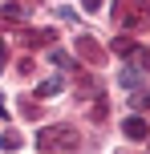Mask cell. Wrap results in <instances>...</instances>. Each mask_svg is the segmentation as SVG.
Masks as SVG:
<instances>
[{
  "label": "cell",
  "instance_id": "cell-4",
  "mask_svg": "<svg viewBox=\"0 0 150 154\" xmlns=\"http://www.w3.org/2000/svg\"><path fill=\"white\" fill-rule=\"evenodd\" d=\"M16 146H20V134H16V130L0 134V150H16Z\"/></svg>",
  "mask_w": 150,
  "mask_h": 154
},
{
  "label": "cell",
  "instance_id": "cell-2",
  "mask_svg": "<svg viewBox=\"0 0 150 154\" xmlns=\"http://www.w3.org/2000/svg\"><path fill=\"white\" fill-rule=\"evenodd\" d=\"M122 130H126V138H134V142H142V138H146V122H142L138 114H130L126 122H122Z\"/></svg>",
  "mask_w": 150,
  "mask_h": 154
},
{
  "label": "cell",
  "instance_id": "cell-1",
  "mask_svg": "<svg viewBox=\"0 0 150 154\" xmlns=\"http://www.w3.org/2000/svg\"><path fill=\"white\" fill-rule=\"evenodd\" d=\"M118 85L122 89H142V69L138 65H122L118 69Z\"/></svg>",
  "mask_w": 150,
  "mask_h": 154
},
{
  "label": "cell",
  "instance_id": "cell-6",
  "mask_svg": "<svg viewBox=\"0 0 150 154\" xmlns=\"http://www.w3.org/2000/svg\"><path fill=\"white\" fill-rule=\"evenodd\" d=\"M53 16H57V20H73V16H77V12H73L69 4H57V8H53Z\"/></svg>",
  "mask_w": 150,
  "mask_h": 154
},
{
  "label": "cell",
  "instance_id": "cell-3",
  "mask_svg": "<svg viewBox=\"0 0 150 154\" xmlns=\"http://www.w3.org/2000/svg\"><path fill=\"white\" fill-rule=\"evenodd\" d=\"M61 89H65V81H61V77H45V81L37 85V97H57Z\"/></svg>",
  "mask_w": 150,
  "mask_h": 154
},
{
  "label": "cell",
  "instance_id": "cell-5",
  "mask_svg": "<svg viewBox=\"0 0 150 154\" xmlns=\"http://www.w3.org/2000/svg\"><path fill=\"white\" fill-rule=\"evenodd\" d=\"M49 61H53V65H61V69H69V65H73V57L65 53V49H53V53H49Z\"/></svg>",
  "mask_w": 150,
  "mask_h": 154
}]
</instances>
